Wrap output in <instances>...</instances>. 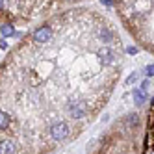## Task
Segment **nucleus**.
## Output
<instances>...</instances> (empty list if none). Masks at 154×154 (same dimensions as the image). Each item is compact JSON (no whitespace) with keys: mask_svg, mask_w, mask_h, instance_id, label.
<instances>
[{"mask_svg":"<svg viewBox=\"0 0 154 154\" xmlns=\"http://www.w3.org/2000/svg\"><path fill=\"white\" fill-rule=\"evenodd\" d=\"M71 134V128L67 123H63V121H60V123L56 125H52L50 126V137L52 139H56V141H63V139H67Z\"/></svg>","mask_w":154,"mask_h":154,"instance_id":"1","label":"nucleus"},{"mask_svg":"<svg viewBox=\"0 0 154 154\" xmlns=\"http://www.w3.org/2000/svg\"><path fill=\"white\" fill-rule=\"evenodd\" d=\"M136 52H137L136 47H128V54H136Z\"/></svg>","mask_w":154,"mask_h":154,"instance_id":"14","label":"nucleus"},{"mask_svg":"<svg viewBox=\"0 0 154 154\" xmlns=\"http://www.w3.org/2000/svg\"><path fill=\"white\" fill-rule=\"evenodd\" d=\"M98 35H100V39H102L104 43L112 41V37H113V34L109 32V28H100V30H98Z\"/></svg>","mask_w":154,"mask_h":154,"instance_id":"8","label":"nucleus"},{"mask_svg":"<svg viewBox=\"0 0 154 154\" xmlns=\"http://www.w3.org/2000/svg\"><path fill=\"white\" fill-rule=\"evenodd\" d=\"M0 48H2V50H6V48H8V43H6V39H2V41H0Z\"/></svg>","mask_w":154,"mask_h":154,"instance_id":"13","label":"nucleus"},{"mask_svg":"<svg viewBox=\"0 0 154 154\" xmlns=\"http://www.w3.org/2000/svg\"><path fill=\"white\" fill-rule=\"evenodd\" d=\"M139 80V72H134V74H130L128 78H126V85H132V84H136Z\"/></svg>","mask_w":154,"mask_h":154,"instance_id":"11","label":"nucleus"},{"mask_svg":"<svg viewBox=\"0 0 154 154\" xmlns=\"http://www.w3.org/2000/svg\"><path fill=\"white\" fill-rule=\"evenodd\" d=\"M4 6V0H0V8H2Z\"/></svg>","mask_w":154,"mask_h":154,"instance_id":"17","label":"nucleus"},{"mask_svg":"<svg viewBox=\"0 0 154 154\" xmlns=\"http://www.w3.org/2000/svg\"><path fill=\"white\" fill-rule=\"evenodd\" d=\"M149 89H150V82L149 80L141 82V85L134 89V102L136 104H143V102H145L147 97H149Z\"/></svg>","mask_w":154,"mask_h":154,"instance_id":"2","label":"nucleus"},{"mask_svg":"<svg viewBox=\"0 0 154 154\" xmlns=\"http://www.w3.org/2000/svg\"><path fill=\"white\" fill-rule=\"evenodd\" d=\"M145 74L147 76H154V65H147V67H145Z\"/></svg>","mask_w":154,"mask_h":154,"instance_id":"12","label":"nucleus"},{"mask_svg":"<svg viewBox=\"0 0 154 154\" xmlns=\"http://www.w3.org/2000/svg\"><path fill=\"white\" fill-rule=\"evenodd\" d=\"M2 35L4 37H9V35H15V30L9 26V24H4L2 26Z\"/></svg>","mask_w":154,"mask_h":154,"instance_id":"10","label":"nucleus"},{"mask_svg":"<svg viewBox=\"0 0 154 154\" xmlns=\"http://www.w3.org/2000/svg\"><path fill=\"white\" fill-rule=\"evenodd\" d=\"M98 58H100V61L104 65H109V63L115 61V54H113V50L109 48V47H104V48L98 50Z\"/></svg>","mask_w":154,"mask_h":154,"instance_id":"5","label":"nucleus"},{"mask_svg":"<svg viewBox=\"0 0 154 154\" xmlns=\"http://www.w3.org/2000/svg\"><path fill=\"white\" fill-rule=\"evenodd\" d=\"M145 154H154V147H150V149H147V152Z\"/></svg>","mask_w":154,"mask_h":154,"instance_id":"16","label":"nucleus"},{"mask_svg":"<svg viewBox=\"0 0 154 154\" xmlns=\"http://www.w3.org/2000/svg\"><path fill=\"white\" fill-rule=\"evenodd\" d=\"M100 2H102V4H106V6H112L113 0H100Z\"/></svg>","mask_w":154,"mask_h":154,"instance_id":"15","label":"nucleus"},{"mask_svg":"<svg viewBox=\"0 0 154 154\" xmlns=\"http://www.w3.org/2000/svg\"><path fill=\"white\" fill-rule=\"evenodd\" d=\"M50 37H52V28L50 26H43L34 34V41L35 43H47Z\"/></svg>","mask_w":154,"mask_h":154,"instance_id":"4","label":"nucleus"},{"mask_svg":"<svg viewBox=\"0 0 154 154\" xmlns=\"http://www.w3.org/2000/svg\"><path fill=\"white\" fill-rule=\"evenodd\" d=\"M15 150H17V145L13 139L0 141V154H15Z\"/></svg>","mask_w":154,"mask_h":154,"instance_id":"6","label":"nucleus"},{"mask_svg":"<svg viewBox=\"0 0 154 154\" xmlns=\"http://www.w3.org/2000/svg\"><path fill=\"white\" fill-rule=\"evenodd\" d=\"M69 113L74 117V119H82L85 113H87V106L84 102H71L69 104Z\"/></svg>","mask_w":154,"mask_h":154,"instance_id":"3","label":"nucleus"},{"mask_svg":"<svg viewBox=\"0 0 154 154\" xmlns=\"http://www.w3.org/2000/svg\"><path fill=\"white\" fill-rule=\"evenodd\" d=\"M126 123H128L130 126H136V125L139 123V115H137V113H130L128 119H126Z\"/></svg>","mask_w":154,"mask_h":154,"instance_id":"9","label":"nucleus"},{"mask_svg":"<svg viewBox=\"0 0 154 154\" xmlns=\"http://www.w3.org/2000/svg\"><path fill=\"white\" fill-rule=\"evenodd\" d=\"M9 125H11V117L6 112H0V130H8Z\"/></svg>","mask_w":154,"mask_h":154,"instance_id":"7","label":"nucleus"}]
</instances>
